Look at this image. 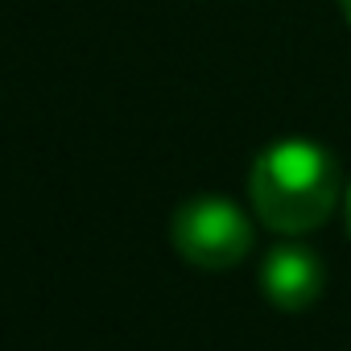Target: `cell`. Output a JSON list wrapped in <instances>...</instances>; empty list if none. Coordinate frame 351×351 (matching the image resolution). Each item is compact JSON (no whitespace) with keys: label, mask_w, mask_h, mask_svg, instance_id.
Returning a JSON list of instances; mask_svg holds the SVG:
<instances>
[{"label":"cell","mask_w":351,"mask_h":351,"mask_svg":"<svg viewBox=\"0 0 351 351\" xmlns=\"http://www.w3.org/2000/svg\"><path fill=\"white\" fill-rule=\"evenodd\" d=\"M322 285H326L322 261L310 248H302V244H281L261 265V289H265V298L277 310H306V306H314Z\"/></svg>","instance_id":"cell-3"},{"label":"cell","mask_w":351,"mask_h":351,"mask_svg":"<svg viewBox=\"0 0 351 351\" xmlns=\"http://www.w3.org/2000/svg\"><path fill=\"white\" fill-rule=\"evenodd\" d=\"M347 236H351V191H347Z\"/></svg>","instance_id":"cell-4"},{"label":"cell","mask_w":351,"mask_h":351,"mask_svg":"<svg viewBox=\"0 0 351 351\" xmlns=\"http://www.w3.org/2000/svg\"><path fill=\"white\" fill-rule=\"evenodd\" d=\"M248 191L256 215L273 232L302 236L330 219L339 203V165L322 145L289 136L252 161Z\"/></svg>","instance_id":"cell-1"},{"label":"cell","mask_w":351,"mask_h":351,"mask_svg":"<svg viewBox=\"0 0 351 351\" xmlns=\"http://www.w3.org/2000/svg\"><path fill=\"white\" fill-rule=\"evenodd\" d=\"M169 240L195 269H232L252 248V223L223 195H199L173 211Z\"/></svg>","instance_id":"cell-2"},{"label":"cell","mask_w":351,"mask_h":351,"mask_svg":"<svg viewBox=\"0 0 351 351\" xmlns=\"http://www.w3.org/2000/svg\"><path fill=\"white\" fill-rule=\"evenodd\" d=\"M339 9L347 13V21H351V0H339Z\"/></svg>","instance_id":"cell-5"}]
</instances>
